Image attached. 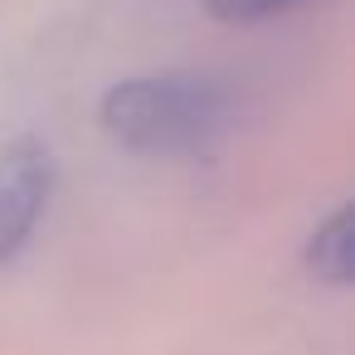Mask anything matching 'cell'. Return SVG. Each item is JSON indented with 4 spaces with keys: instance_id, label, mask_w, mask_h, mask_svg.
<instances>
[{
    "instance_id": "cell-2",
    "label": "cell",
    "mask_w": 355,
    "mask_h": 355,
    "mask_svg": "<svg viewBox=\"0 0 355 355\" xmlns=\"http://www.w3.org/2000/svg\"><path fill=\"white\" fill-rule=\"evenodd\" d=\"M54 190V156L40 137H15L0 146V263L40 224Z\"/></svg>"
},
{
    "instance_id": "cell-4",
    "label": "cell",
    "mask_w": 355,
    "mask_h": 355,
    "mask_svg": "<svg viewBox=\"0 0 355 355\" xmlns=\"http://www.w3.org/2000/svg\"><path fill=\"white\" fill-rule=\"evenodd\" d=\"M292 6H302V0H205V10L224 25H258V20H272Z\"/></svg>"
},
{
    "instance_id": "cell-1",
    "label": "cell",
    "mask_w": 355,
    "mask_h": 355,
    "mask_svg": "<svg viewBox=\"0 0 355 355\" xmlns=\"http://www.w3.org/2000/svg\"><path fill=\"white\" fill-rule=\"evenodd\" d=\"M98 122L112 141L141 156H190L205 151L229 122V93L195 73H151L107 88Z\"/></svg>"
},
{
    "instance_id": "cell-3",
    "label": "cell",
    "mask_w": 355,
    "mask_h": 355,
    "mask_svg": "<svg viewBox=\"0 0 355 355\" xmlns=\"http://www.w3.org/2000/svg\"><path fill=\"white\" fill-rule=\"evenodd\" d=\"M306 263H311L316 277H326V282H336V287L350 282V205H340V209L311 234Z\"/></svg>"
}]
</instances>
